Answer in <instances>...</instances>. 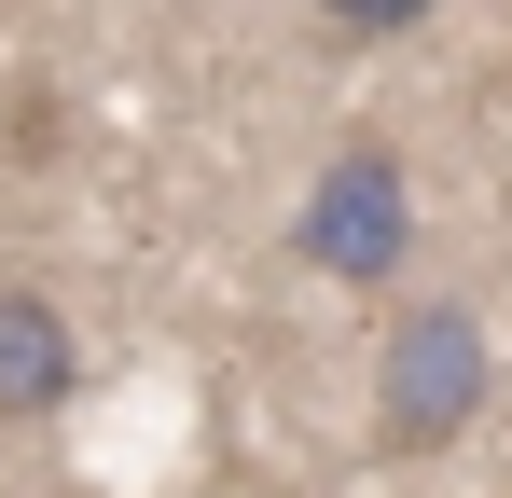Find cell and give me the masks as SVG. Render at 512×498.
<instances>
[{"label":"cell","instance_id":"1","mask_svg":"<svg viewBox=\"0 0 512 498\" xmlns=\"http://www.w3.org/2000/svg\"><path fill=\"white\" fill-rule=\"evenodd\" d=\"M471 415H485V319L457 291H416L388 319V346H374V443L388 457H443Z\"/></svg>","mask_w":512,"mask_h":498},{"label":"cell","instance_id":"4","mask_svg":"<svg viewBox=\"0 0 512 498\" xmlns=\"http://www.w3.org/2000/svg\"><path fill=\"white\" fill-rule=\"evenodd\" d=\"M319 28H333V42H402L416 0H346V14H319Z\"/></svg>","mask_w":512,"mask_h":498},{"label":"cell","instance_id":"2","mask_svg":"<svg viewBox=\"0 0 512 498\" xmlns=\"http://www.w3.org/2000/svg\"><path fill=\"white\" fill-rule=\"evenodd\" d=\"M291 249L333 277V291H388L402 263H416V180H402V153H333L319 180H305V208H291Z\"/></svg>","mask_w":512,"mask_h":498},{"label":"cell","instance_id":"3","mask_svg":"<svg viewBox=\"0 0 512 498\" xmlns=\"http://www.w3.org/2000/svg\"><path fill=\"white\" fill-rule=\"evenodd\" d=\"M70 388H84V346L56 319V291H0V415L28 429V415H56Z\"/></svg>","mask_w":512,"mask_h":498}]
</instances>
